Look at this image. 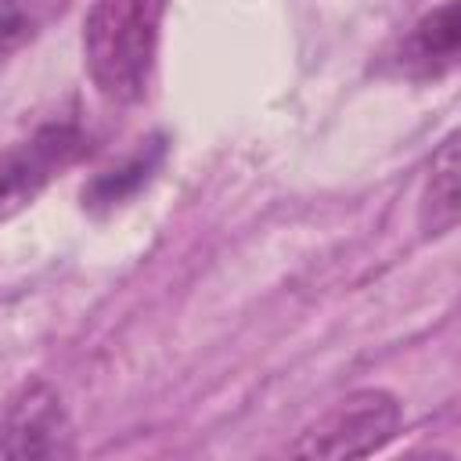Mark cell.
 Returning <instances> with one entry per match:
<instances>
[{
	"mask_svg": "<svg viewBox=\"0 0 461 461\" xmlns=\"http://www.w3.org/2000/svg\"><path fill=\"white\" fill-rule=\"evenodd\" d=\"M166 0H94L83 18V61L94 86L119 104L140 101L158 54Z\"/></svg>",
	"mask_w": 461,
	"mask_h": 461,
	"instance_id": "obj_1",
	"label": "cell"
},
{
	"mask_svg": "<svg viewBox=\"0 0 461 461\" xmlns=\"http://www.w3.org/2000/svg\"><path fill=\"white\" fill-rule=\"evenodd\" d=\"M400 403L385 389H357L324 411L295 443V457H367L393 439Z\"/></svg>",
	"mask_w": 461,
	"mask_h": 461,
	"instance_id": "obj_2",
	"label": "cell"
},
{
	"mask_svg": "<svg viewBox=\"0 0 461 461\" xmlns=\"http://www.w3.org/2000/svg\"><path fill=\"white\" fill-rule=\"evenodd\" d=\"M72 454H76V439L61 396L47 382L22 385L0 414V457L50 461Z\"/></svg>",
	"mask_w": 461,
	"mask_h": 461,
	"instance_id": "obj_3",
	"label": "cell"
},
{
	"mask_svg": "<svg viewBox=\"0 0 461 461\" xmlns=\"http://www.w3.org/2000/svg\"><path fill=\"white\" fill-rule=\"evenodd\" d=\"M83 148V137L72 126H47L25 144L4 169H0V220L14 216L25 209L47 184L50 176L76 158Z\"/></svg>",
	"mask_w": 461,
	"mask_h": 461,
	"instance_id": "obj_4",
	"label": "cell"
},
{
	"mask_svg": "<svg viewBox=\"0 0 461 461\" xmlns=\"http://www.w3.org/2000/svg\"><path fill=\"white\" fill-rule=\"evenodd\" d=\"M457 47H461V11H457V0H447L407 32L396 58L407 76L432 79L457 61Z\"/></svg>",
	"mask_w": 461,
	"mask_h": 461,
	"instance_id": "obj_5",
	"label": "cell"
},
{
	"mask_svg": "<svg viewBox=\"0 0 461 461\" xmlns=\"http://www.w3.org/2000/svg\"><path fill=\"white\" fill-rule=\"evenodd\" d=\"M457 173H461V158H457V137L450 133L439 151L432 155L429 166V180L421 191V205H418V223L429 238H439L447 230H454L457 212H461V187H457Z\"/></svg>",
	"mask_w": 461,
	"mask_h": 461,
	"instance_id": "obj_6",
	"label": "cell"
},
{
	"mask_svg": "<svg viewBox=\"0 0 461 461\" xmlns=\"http://www.w3.org/2000/svg\"><path fill=\"white\" fill-rule=\"evenodd\" d=\"M148 169H151V162H148V158H133V162H130V166H122L115 176H101V180H94V184H90V191H83V198H86V202L115 205V202H122V198H126V191H133L140 180H148Z\"/></svg>",
	"mask_w": 461,
	"mask_h": 461,
	"instance_id": "obj_7",
	"label": "cell"
}]
</instances>
